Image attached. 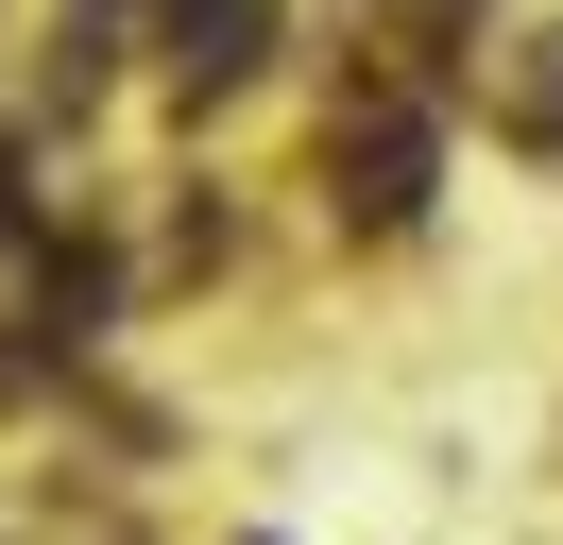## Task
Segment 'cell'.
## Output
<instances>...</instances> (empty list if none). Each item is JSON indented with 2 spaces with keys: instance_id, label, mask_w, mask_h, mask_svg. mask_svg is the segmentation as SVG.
Wrapping results in <instances>:
<instances>
[{
  "instance_id": "1",
  "label": "cell",
  "mask_w": 563,
  "mask_h": 545,
  "mask_svg": "<svg viewBox=\"0 0 563 545\" xmlns=\"http://www.w3.org/2000/svg\"><path fill=\"white\" fill-rule=\"evenodd\" d=\"M172 68L188 86H240L256 68V0H172Z\"/></svg>"
}]
</instances>
